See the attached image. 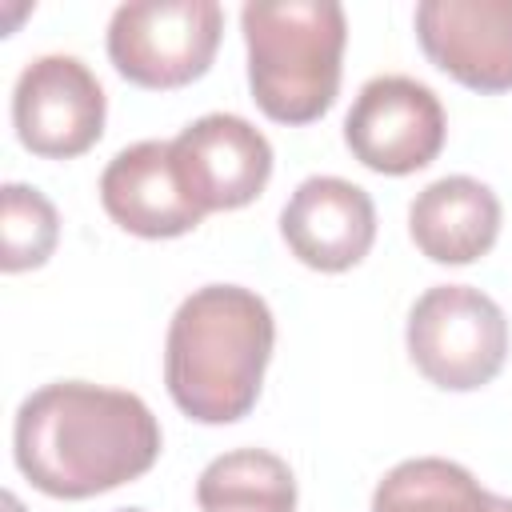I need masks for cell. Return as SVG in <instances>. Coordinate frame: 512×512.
Listing matches in <instances>:
<instances>
[{"label":"cell","instance_id":"1","mask_svg":"<svg viewBox=\"0 0 512 512\" xmlns=\"http://www.w3.org/2000/svg\"><path fill=\"white\" fill-rule=\"evenodd\" d=\"M12 452L16 468L44 496L88 500L156 464L160 424L136 392L56 380L20 404Z\"/></svg>","mask_w":512,"mask_h":512},{"label":"cell","instance_id":"2","mask_svg":"<svg viewBox=\"0 0 512 512\" xmlns=\"http://www.w3.org/2000/svg\"><path fill=\"white\" fill-rule=\"evenodd\" d=\"M272 344L276 320L264 296L240 284H204L176 308L168 324V396L200 424H232L252 412Z\"/></svg>","mask_w":512,"mask_h":512},{"label":"cell","instance_id":"3","mask_svg":"<svg viewBox=\"0 0 512 512\" xmlns=\"http://www.w3.org/2000/svg\"><path fill=\"white\" fill-rule=\"evenodd\" d=\"M240 28L260 112L276 124L320 120L340 92V56L348 40L344 8L336 0H252L240 8Z\"/></svg>","mask_w":512,"mask_h":512},{"label":"cell","instance_id":"4","mask_svg":"<svg viewBox=\"0 0 512 512\" xmlns=\"http://www.w3.org/2000/svg\"><path fill=\"white\" fill-rule=\"evenodd\" d=\"M408 356L436 388L472 392L504 368L508 320L488 292L436 284L408 312Z\"/></svg>","mask_w":512,"mask_h":512},{"label":"cell","instance_id":"5","mask_svg":"<svg viewBox=\"0 0 512 512\" xmlns=\"http://www.w3.org/2000/svg\"><path fill=\"white\" fill-rule=\"evenodd\" d=\"M220 32L216 0H132L108 20V60L140 88H184L208 72Z\"/></svg>","mask_w":512,"mask_h":512},{"label":"cell","instance_id":"6","mask_svg":"<svg viewBox=\"0 0 512 512\" xmlns=\"http://www.w3.org/2000/svg\"><path fill=\"white\" fill-rule=\"evenodd\" d=\"M108 100L96 72L64 52L24 64L12 92V124L20 144L44 160H72L104 136Z\"/></svg>","mask_w":512,"mask_h":512},{"label":"cell","instance_id":"7","mask_svg":"<svg viewBox=\"0 0 512 512\" xmlns=\"http://www.w3.org/2000/svg\"><path fill=\"white\" fill-rule=\"evenodd\" d=\"M344 144L380 176L420 172L444 148V108L436 92L412 76H376L344 116Z\"/></svg>","mask_w":512,"mask_h":512},{"label":"cell","instance_id":"8","mask_svg":"<svg viewBox=\"0 0 512 512\" xmlns=\"http://www.w3.org/2000/svg\"><path fill=\"white\" fill-rule=\"evenodd\" d=\"M172 156L188 196L204 212H228L252 204L272 176L268 136L232 112H208L192 120L172 140Z\"/></svg>","mask_w":512,"mask_h":512},{"label":"cell","instance_id":"9","mask_svg":"<svg viewBox=\"0 0 512 512\" xmlns=\"http://www.w3.org/2000/svg\"><path fill=\"white\" fill-rule=\"evenodd\" d=\"M416 40L464 88H512V0H424L416 4Z\"/></svg>","mask_w":512,"mask_h":512},{"label":"cell","instance_id":"10","mask_svg":"<svg viewBox=\"0 0 512 512\" xmlns=\"http://www.w3.org/2000/svg\"><path fill=\"white\" fill-rule=\"evenodd\" d=\"M100 204L124 232L144 240L184 236L204 220V208L180 180L172 140H140L120 148L100 176Z\"/></svg>","mask_w":512,"mask_h":512},{"label":"cell","instance_id":"11","mask_svg":"<svg viewBox=\"0 0 512 512\" xmlns=\"http://www.w3.org/2000/svg\"><path fill=\"white\" fill-rule=\"evenodd\" d=\"M280 232L292 256L316 272L360 264L376 240L372 196L344 176H308L280 212Z\"/></svg>","mask_w":512,"mask_h":512},{"label":"cell","instance_id":"12","mask_svg":"<svg viewBox=\"0 0 512 512\" xmlns=\"http://www.w3.org/2000/svg\"><path fill=\"white\" fill-rule=\"evenodd\" d=\"M408 232L428 260L472 264L500 236V200L472 176L432 180L408 208Z\"/></svg>","mask_w":512,"mask_h":512},{"label":"cell","instance_id":"13","mask_svg":"<svg viewBox=\"0 0 512 512\" xmlns=\"http://www.w3.org/2000/svg\"><path fill=\"white\" fill-rule=\"evenodd\" d=\"M200 512H296V476L268 448L216 456L196 480Z\"/></svg>","mask_w":512,"mask_h":512},{"label":"cell","instance_id":"14","mask_svg":"<svg viewBox=\"0 0 512 512\" xmlns=\"http://www.w3.org/2000/svg\"><path fill=\"white\" fill-rule=\"evenodd\" d=\"M484 488L464 464L416 456L396 464L372 492V512H480Z\"/></svg>","mask_w":512,"mask_h":512},{"label":"cell","instance_id":"15","mask_svg":"<svg viewBox=\"0 0 512 512\" xmlns=\"http://www.w3.org/2000/svg\"><path fill=\"white\" fill-rule=\"evenodd\" d=\"M60 240V216L40 188L4 184L0 188V268L24 272L40 268Z\"/></svg>","mask_w":512,"mask_h":512},{"label":"cell","instance_id":"16","mask_svg":"<svg viewBox=\"0 0 512 512\" xmlns=\"http://www.w3.org/2000/svg\"><path fill=\"white\" fill-rule=\"evenodd\" d=\"M480 512H512V500L508 496H496V492H484Z\"/></svg>","mask_w":512,"mask_h":512},{"label":"cell","instance_id":"17","mask_svg":"<svg viewBox=\"0 0 512 512\" xmlns=\"http://www.w3.org/2000/svg\"><path fill=\"white\" fill-rule=\"evenodd\" d=\"M116 512H144V508H116Z\"/></svg>","mask_w":512,"mask_h":512}]
</instances>
